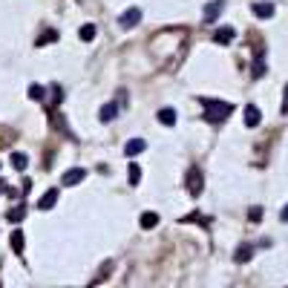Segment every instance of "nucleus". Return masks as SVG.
Returning a JSON list of instances; mask_svg holds the SVG:
<instances>
[{
    "label": "nucleus",
    "instance_id": "obj_1",
    "mask_svg": "<svg viewBox=\"0 0 288 288\" xmlns=\"http://www.w3.org/2000/svg\"><path fill=\"white\" fill-rule=\"evenodd\" d=\"M230 113H233V104H228V101H216V98L205 101V121L208 124H222Z\"/></svg>",
    "mask_w": 288,
    "mask_h": 288
},
{
    "label": "nucleus",
    "instance_id": "obj_2",
    "mask_svg": "<svg viewBox=\"0 0 288 288\" xmlns=\"http://www.w3.org/2000/svg\"><path fill=\"white\" fill-rule=\"evenodd\" d=\"M185 185H188V193H191V196H199V193H202L205 179H202V170H199V167H191V170H188V176H185Z\"/></svg>",
    "mask_w": 288,
    "mask_h": 288
},
{
    "label": "nucleus",
    "instance_id": "obj_3",
    "mask_svg": "<svg viewBox=\"0 0 288 288\" xmlns=\"http://www.w3.org/2000/svg\"><path fill=\"white\" fill-rule=\"evenodd\" d=\"M225 12V0H211L208 6H205V23H213V20H219V15Z\"/></svg>",
    "mask_w": 288,
    "mask_h": 288
},
{
    "label": "nucleus",
    "instance_id": "obj_4",
    "mask_svg": "<svg viewBox=\"0 0 288 288\" xmlns=\"http://www.w3.org/2000/svg\"><path fill=\"white\" fill-rule=\"evenodd\" d=\"M138 20H141V9H135V6H133V9H127V12L121 15V26H124V29L138 26Z\"/></svg>",
    "mask_w": 288,
    "mask_h": 288
},
{
    "label": "nucleus",
    "instance_id": "obj_5",
    "mask_svg": "<svg viewBox=\"0 0 288 288\" xmlns=\"http://www.w3.org/2000/svg\"><path fill=\"white\" fill-rule=\"evenodd\" d=\"M84 176H87V170H84V167H72V170H66V173H64V185H66V188H72V185L84 182Z\"/></svg>",
    "mask_w": 288,
    "mask_h": 288
},
{
    "label": "nucleus",
    "instance_id": "obj_6",
    "mask_svg": "<svg viewBox=\"0 0 288 288\" xmlns=\"http://www.w3.org/2000/svg\"><path fill=\"white\" fill-rule=\"evenodd\" d=\"M233 259H236L239 265H242V262H248V259H254V242H242V245L236 248Z\"/></svg>",
    "mask_w": 288,
    "mask_h": 288
},
{
    "label": "nucleus",
    "instance_id": "obj_7",
    "mask_svg": "<svg viewBox=\"0 0 288 288\" xmlns=\"http://www.w3.org/2000/svg\"><path fill=\"white\" fill-rule=\"evenodd\" d=\"M233 38H236L233 26H222V29H216V35H213V40H216L219 46H228V43H233Z\"/></svg>",
    "mask_w": 288,
    "mask_h": 288
},
{
    "label": "nucleus",
    "instance_id": "obj_8",
    "mask_svg": "<svg viewBox=\"0 0 288 288\" xmlns=\"http://www.w3.org/2000/svg\"><path fill=\"white\" fill-rule=\"evenodd\" d=\"M259 121H262L259 107H256V104H248V107H245V127H256Z\"/></svg>",
    "mask_w": 288,
    "mask_h": 288
},
{
    "label": "nucleus",
    "instance_id": "obj_9",
    "mask_svg": "<svg viewBox=\"0 0 288 288\" xmlns=\"http://www.w3.org/2000/svg\"><path fill=\"white\" fill-rule=\"evenodd\" d=\"M144 150H147V141H144V138H130L127 147H124V153H127L130 159L138 156V153H144Z\"/></svg>",
    "mask_w": 288,
    "mask_h": 288
},
{
    "label": "nucleus",
    "instance_id": "obj_10",
    "mask_svg": "<svg viewBox=\"0 0 288 288\" xmlns=\"http://www.w3.org/2000/svg\"><path fill=\"white\" fill-rule=\"evenodd\" d=\"M55 202H58V191H46L40 199H38V208H40V211H52Z\"/></svg>",
    "mask_w": 288,
    "mask_h": 288
},
{
    "label": "nucleus",
    "instance_id": "obj_11",
    "mask_svg": "<svg viewBox=\"0 0 288 288\" xmlns=\"http://www.w3.org/2000/svg\"><path fill=\"white\" fill-rule=\"evenodd\" d=\"M251 12H254L259 20H268V18L274 15V6H271V3H254V6H251Z\"/></svg>",
    "mask_w": 288,
    "mask_h": 288
},
{
    "label": "nucleus",
    "instance_id": "obj_12",
    "mask_svg": "<svg viewBox=\"0 0 288 288\" xmlns=\"http://www.w3.org/2000/svg\"><path fill=\"white\" fill-rule=\"evenodd\" d=\"M6 219H9L12 225L23 222V219H26V205H15V208H12V211L6 213Z\"/></svg>",
    "mask_w": 288,
    "mask_h": 288
},
{
    "label": "nucleus",
    "instance_id": "obj_13",
    "mask_svg": "<svg viewBox=\"0 0 288 288\" xmlns=\"http://www.w3.org/2000/svg\"><path fill=\"white\" fill-rule=\"evenodd\" d=\"M115 115H118V104H104V107H101V113H98V118H101L104 124H107V121H113Z\"/></svg>",
    "mask_w": 288,
    "mask_h": 288
},
{
    "label": "nucleus",
    "instance_id": "obj_14",
    "mask_svg": "<svg viewBox=\"0 0 288 288\" xmlns=\"http://www.w3.org/2000/svg\"><path fill=\"white\" fill-rule=\"evenodd\" d=\"M138 222H141V228H147V230H150V228H156V225H159V213H153V211H144V213L138 216Z\"/></svg>",
    "mask_w": 288,
    "mask_h": 288
},
{
    "label": "nucleus",
    "instance_id": "obj_15",
    "mask_svg": "<svg viewBox=\"0 0 288 288\" xmlns=\"http://www.w3.org/2000/svg\"><path fill=\"white\" fill-rule=\"evenodd\" d=\"M159 121L164 124V127H173V124H176V110H170V107L159 110Z\"/></svg>",
    "mask_w": 288,
    "mask_h": 288
},
{
    "label": "nucleus",
    "instance_id": "obj_16",
    "mask_svg": "<svg viewBox=\"0 0 288 288\" xmlns=\"http://www.w3.org/2000/svg\"><path fill=\"white\" fill-rule=\"evenodd\" d=\"M12 167L15 170H26L29 167V156L26 153H12Z\"/></svg>",
    "mask_w": 288,
    "mask_h": 288
},
{
    "label": "nucleus",
    "instance_id": "obj_17",
    "mask_svg": "<svg viewBox=\"0 0 288 288\" xmlns=\"http://www.w3.org/2000/svg\"><path fill=\"white\" fill-rule=\"evenodd\" d=\"M81 40H84V43H90V40H96V35H98V29L96 26H93V23H84V26H81Z\"/></svg>",
    "mask_w": 288,
    "mask_h": 288
},
{
    "label": "nucleus",
    "instance_id": "obj_18",
    "mask_svg": "<svg viewBox=\"0 0 288 288\" xmlns=\"http://www.w3.org/2000/svg\"><path fill=\"white\" fill-rule=\"evenodd\" d=\"M23 242H26V239H23V233H20V230H15V233H12V251H15V254H23Z\"/></svg>",
    "mask_w": 288,
    "mask_h": 288
},
{
    "label": "nucleus",
    "instance_id": "obj_19",
    "mask_svg": "<svg viewBox=\"0 0 288 288\" xmlns=\"http://www.w3.org/2000/svg\"><path fill=\"white\" fill-rule=\"evenodd\" d=\"M127 179H130V185H138V182H141V167H138V164H130Z\"/></svg>",
    "mask_w": 288,
    "mask_h": 288
},
{
    "label": "nucleus",
    "instance_id": "obj_20",
    "mask_svg": "<svg viewBox=\"0 0 288 288\" xmlns=\"http://www.w3.org/2000/svg\"><path fill=\"white\" fill-rule=\"evenodd\" d=\"M55 40H58V32H55V29H46V32L38 38V46H43V43H55Z\"/></svg>",
    "mask_w": 288,
    "mask_h": 288
},
{
    "label": "nucleus",
    "instance_id": "obj_21",
    "mask_svg": "<svg viewBox=\"0 0 288 288\" xmlns=\"http://www.w3.org/2000/svg\"><path fill=\"white\" fill-rule=\"evenodd\" d=\"M251 75H254V78H262V75H265V64H262V58H256L254 64H251Z\"/></svg>",
    "mask_w": 288,
    "mask_h": 288
},
{
    "label": "nucleus",
    "instance_id": "obj_22",
    "mask_svg": "<svg viewBox=\"0 0 288 288\" xmlns=\"http://www.w3.org/2000/svg\"><path fill=\"white\" fill-rule=\"evenodd\" d=\"M29 98H32V101H40V98H43V87H40V84H32V87H29Z\"/></svg>",
    "mask_w": 288,
    "mask_h": 288
},
{
    "label": "nucleus",
    "instance_id": "obj_23",
    "mask_svg": "<svg viewBox=\"0 0 288 288\" xmlns=\"http://www.w3.org/2000/svg\"><path fill=\"white\" fill-rule=\"evenodd\" d=\"M248 219H251V222H259V219H262V208H259V205L248 211Z\"/></svg>",
    "mask_w": 288,
    "mask_h": 288
},
{
    "label": "nucleus",
    "instance_id": "obj_24",
    "mask_svg": "<svg viewBox=\"0 0 288 288\" xmlns=\"http://www.w3.org/2000/svg\"><path fill=\"white\" fill-rule=\"evenodd\" d=\"M283 113L288 115V84H286V93H283Z\"/></svg>",
    "mask_w": 288,
    "mask_h": 288
},
{
    "label": "nucleus",
    "instance_id": "obj_25",
    "mask_svg": "<svg viewBox=\"0 0 288 288\" xmlns=\"http://www.w3.org/2000/svg\"><path fill=\"white\" fill-rule=\"evenodd\" d=\"M280 219H283V222H288V205L283 208V213H280Z\"/></svg>",
    "mask_w": 288,
    "mask_h": 288
},
{
    "label": "nucleus",
    "instance_id": "obj_26",
    "mask_svg": "<svg viewBox=\"0 0 288 288\" xmlns=\"http://www.w3.org/2000/svg\"><path fill=\"white\" fill-rule=\"evenodd\" d=\"M0 191H6V185H3V182H0Z\"/></svg>",
    "mask_w": 288,
    "mask_h": 288
}]
</instances>
